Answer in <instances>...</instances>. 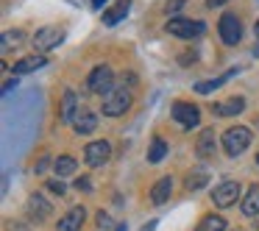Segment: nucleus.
I'll list each match as a JSON object with an SVG mask.
<instances>
[{
  "label": "nucleus",
  "mask_w": 259,
  "mask_h": 231,
  "mask_svg": "<svg viewBox=\"0 0 259 231\" xmlns=\"http://www.w3.org/2000/svg\"><path fill=\"white\" fill-rule=\"evenodd\" d=\"M220 145H223V151L229 153V156H240V153H245L248 145H251V128H248V125H231V128L223 131Z\"/></svg>",
  "instance_id": "obj_1"
},
{
  "label": "nucleus",
  "mask_w": 259,
  "mask_h": 231,
  "mask_svg": "<svg viewBox=\"0 0 259 231\" xmlns=\"http://www.w3.org/2000/svg\"><path fill=\"white\" fill-rule=\"evenodd\" d=\"M164 31L173 36H179V39H195V36H201L203 31H206V25L201 23V20H187V17H170L167 25H164Z\"/></svg>",
  "instance_id": "obj_2"
},
{
  "label": "nucleus",
  "mask_w": 259,
  "mask_h": 231,
  "mask_svg": "<svg viewBox=\"0 0 259 231\" xmlns=\"http://www.w3.org/2000/svg\"><path fill=\"white\" fill-rule=\"evenodd\" d=\"M128 106H131V92L125 89V86H114V89L103 98V114H106V117H120V114L128 112Z\"/></svg>",
  "instance_id": "obj_3"
},
{
  "label": "nucleus",
  "mask_w": 259,
  "mask_h": 231,
  "mask_svg": "<svg viewBox=\"0 0 259 231\" xmlns=\"http://www.w3.org/2000/svg\"><path fill=\"white\" fill-rule=\"evenodd\" d=\"M87 86H90V92L106 98L109 92L114 89V73H112V67H109V64H98V67L90 73V78H87Z\"/></svg>",
  "instance_id": "obj_4"
},
{
  "label": "nucleus",
  "mask_w": 259,
  "mask_h": 231,
  "mask_svg": "<svg viewBox=\"0 0 259 231\" xmlns=\"http://www.w3.org/2000/svg\"><path fill=\"white\" fill-rule=\"evenodd\" d=\"M237 198H242V187H240V181H223V184H218V187H214V192H212V203H214L218 209H229V206H234Z\"/></svg>",
  "instance_id": "obj_5"
},
{
  "label": "nucleus",
  "mask_w": 259,
  "mask_h": 231,
  "mask_svg": "<svg viewBox=\"0 0 259 231\" xmlns=\"http://www.w3.org/2000/svg\"><path fill=\"white\" fill-rule=\"evenodd\" d=\"M170 114H173V120L181 128H195V125L201 123V109L187 103V101H176L173 106H170Z\"/></svg>",
  "instance_id": "obj_6"
},
{
  "label": "nucleus",
  "mask_w": 259,
  "mask_h": 231,
  "mask_svg": "<svg viewBox=\"0 0 259 231\" xmlns=\"http://www.w3.org/2000/svg\"><path fill=\"white\" fill-rule=\"evenodd\" d=\"M64 42V31L56 28V25H45V28H39L34 34V48L39 53H48L53 51V48H59Z\"/></svg>",
  "instance_id": "obj_7"
},
{
  "label": "nucleus",
  "mask_w": 259,
  "mask_h": 231,
  "mask_svg": "<svg viewBox=\"0 0 259 231\" xmlns=\"http://www.w3.org/2000/svg\"><path fill=\"white\" fill-rule=\"evenodd\" d=\"M218 34L220 39L226 42V45H237V42L242 39V23L237 14H223L218 23Z\"/></svg>",
  "instance_id": "obj_8"
},
{
  "label": "nucleus",
  "mask_w": 259,
  "mask_h": 231,
  "mask_svg": "<svg viewBox=\"0 0 259 231\" xmlns=\"http://www.w3.org/2000/svg\"><path fill=\"white\" fill-rule=\"evenodd\" d=\"M109 153H112V145L106 140H95L84 148V162L90 167H101V164L109 162Z\"/></svg>",
  "instance_id": "obj_9"
},
{
  "label": "nucleus",
  "mask_w": 259,
  "mask_h": 231,
  "mask_svg": "<svg viewBox=\"0 0 259 231\" xmlns=\"http://www.w3.org/2000/svg\"><path fill=\"white\" fill-rule=\"evenodd\" d=\"M25 212H28V217L34 220V223H45L53 214V206H51L48 198H42L39 192H34V195L28 198V203H25Z\"/></svg>",
  "instance_id": "obj_10"
},
{
  "label": "nucleus",
  "mask_w": 259,
  "mask_h": 231,
  "mask_svg": "<svg viewBox=\"0 0 259 231\" xmlns=\"http://www.w3.org/2000/svg\"><path fill=\"white\" fill-rule=\"evenodd\" d=\"M73 128H75V134H81V136H87V134H92V131H98V114L92 112V109L81 106L78 112H75Z\"/></svg>",
  "instance_id": "obj_11"
},
{
  "label": "nucleus",
  "mask_w": 259,
  "mask_h": 231,
  "mask_svg": "<svg viewBox=\"0 0 259 231\" xmlns=\"http://www.w3.org/2000/svg\"><path fill=\"white\" fill-rule=\"evenodd\" d=\"M84 217H87V209L84 206H73L62 220H59L56 231H78L81 225H84Z\"/></svg>",
  "instance_id": "obj_12"
},
{
  "label": "nucleus",
  "mask_w": 259,
  "mask_h": 231,
  "mask_svg": "<svg viewBox=\"0 0 259 231\" xmlns=\"http://www.w3.org/2000/svg\"><path fill=\"white\" fill-rule=\"evenodd\" d=\"M48 64V59L42 56V53H34V56H25V59H20L17 64H14V78L17 75H28V73H36V70H42Z\"/></svg>",
  "instance_id": "obj_13"
},
{
  "label": "nucleus",
  "mask_w": 259,
  "mask_h": 231,
  "mask_svg": "<svg viewBox=\"0 0 259 231\" xmlns=\"http://www.w3.org/2000/svg\"><path fill=\"white\" fill-rule=\"evenodd\" d=\"M198 156L201 159H212L214 151H218V136H214V128H203L201 136H198Z\"/></svg>",
  "instance_id": "obj_14"
},
{
  "label": "nucleus",
  "mask_w": 259,
  "mask_h": 231,
  "mask_svg": "<svg viewBox=\"0 0 259 231\" xmlns=\"http://www.w3.org/2000/svg\"><path fill=\"white\" fill-rule=\"evenodd\" d=\"M218 117H234V114H240V112H245V98H240V95H234V98H229V101H223V103H218V106L212 109Z\"/></svg>",
  "instance_id": "obj_15"
},
{
  "label": "nucleus",
  "mask_w": 259,
  "mask_h": 231,
  "mask_svg": "<svg viewBox=\"0 0 259 231\" xmlns=\"http://www.w3.org/2000/svg\"><path fill=\"white\" fill-rule=\"evenodd\" d=\"M240 209L245 217H259V184H251L245 198L240 201Z\"/></svg>",
  "instance_id": "obj_16"
},
{
  "label": "nucleus",
  "mask_w": 259,
  "mask_h": 231,
  "mask_svg": "<svg viewBox=\"0 0 259 231\" xmlns=\"http://www.w3.org/2000/svg\"><path fill=\"white\" fill-rule=\"evenodd\" d=\"M128 12H131V0H117L114 6H109L103 12V25H117L120 20H125Z\"/></svg>",
  "instance_id": "obj_17"
},
{
  "label": "nucleus",
  "mask_w": 259,
  "mask_h": 231,
  "mask_svg": "<svg viewBox=\"0 0 259 231\" xmlns=\"http://www.w3.org/2000/svg\"><path fill=\"white\" fill-rule=\"evenodd\" d=\"M78 109H81V103H78V98H75V92L67 89V92H64V98H62V114H59L62 123H73Z\"/></svg>",
  "instance_id": "obj_18"
},
{
  "label": "nucleus",
  "mask_w": 259,
  "mask_h": 231,
  "mask_svg": "<svg viewBox=\"0 0 259 231\" xmlns=\"http://www.w3.org/2000/svg\"><path fill=\"white\" fill-rule=\"evenodd\" d=\"M170 192H173V178L164 175V178H159L156 184L151 187V201L156 203V206H162V203L170 198Z\"/></svg>",
  "instance_id": "obj_19"
},
{
  "label": "nucleus",
  "mask_w": 259,
  "mask_h": 231,
  "mask_svg": "<svg viewBox=\"0 0 259 231\" xmlns=\"http://www.w3.org/2000/svg\"><path fill=\"white\" fill-rule=\"evenodd\" d=\"M75 170H78V162H75L73 156H59L56 162H53V173L59 175V178H67V175H73Z\"/></svg>",
  "instance_id": "obj_20"
},
{
  "label": "nucleus",
  "mask_w": 259,
  "mask_h": 231,
  "mask_svg": "<svg viewBox=\"0 0 259 231\" xmlns=\"http://www.w3.org/2000/svg\"><path fill=\"white\" fill-rule=\"evenodd\" d=\"M226 217H220V214H206V217L198 223L195 231H226Z\"/></svg>",
  "instance_id": "obj_21"
},
{
  "label": "nucleus",
  "mask_w": 259,
  "mask_h": 231,
  "mask_svg": "<svg viewBox=\"0 0 259 231\" xmlns=\"http://www.w3.org/2000/svg\"><path fill=\"white\" fill-rule=\"evenodd\" d=\"M164 156H167V142L156 136V140L151 142V151H148V162H151V164H159Z\"/></svg>",
  "instance_id": "obj_22"
},
{
  "label": "nucleus",
  "mask_w": 259,
  "mask_h": 231,
  "mask_svg": "<svg viewBox=\"0 0 259 231\" xmlns=\"http://www.w3.org/2000/svg\"><path fill=\"white\" fill-rule=\"evenodd\" d=\"M231 75H234V70H229V73H223L220 78H212V81H201V84H195V92H201V95H209L212 89H218L223 81H229Z\"/></svg>",
  "instance_id": "obj_23"
},
{
  "label": "nucleus",
  "mask_w": 259,
  "mask_h": 231,
  "mask_svg": "<svg viewBox=\"0 0 259 231\" xmlns=\"http://www.w3.org/2000/svg\"><path fill=\"white\" fill-rule=\"evenodd\" d=\"M206 181H209L206 173H190V175H187V181H184V187H187L190 192H195V190H201Z\"/></svg>",
  "instance_id": "obj_24"
},
{
  "label": "nucleus",
  "mask_w": 259,
  "mask_h": 231,
  "mask_svg": "<svg viewBox=\"0 0 259 231\" xmlns=\"http://www.w3.org/2000/svg\"><path fill=\"white\" fill-rule=\"evenodd\" d=\"M17 39H23V31H14V34L9 31V34H3V53H6L9 48H12V42L17 45Z\"/></svg>",
  "instance_id": "obj_25"
},
{
  "label": "nucleus",
  "mask_w": 259,
  "mask_h": 231,
  "mask_svg": "<svg viewBox=\"0 0 259 231\" xmlns=\"http://www.w3.org/2000/svg\"><path fill=\"white\" fill-rule=\"evenodd\" d=\"M48 190L56 192V195H64V192H67V187L62 184V178H53V181H48Z\"/></svg>",
  "instance_id": "obj_26"
},
{
  "label": "nucleus",
  "mask_w": 259,
  "mask_h": 231,
  "mask_svg": "<svg viewBox=\"0 0 259 231\" xmlns=\"http://www.w3.org/2000/svg\"><path fill=\"white\" fill-rule=\"evenodd\" d=\"M98 228H112V217H109L106 212H98Z\"/></svg>",
  "instance_id": "obj_27"
},
{
  "label": "nucleus",
  "mask_w": 259,
  "mask_h": 231,
  "mask_svg": "<svg viewBox=\"0 0 259 231\" xmlns=\"http://www.w3.org/2000/svg\"><path fill=\"white\" fill-rule=\"evenodd\" d=\"M75 190H84V192H90V190H92L90 178H75Z\"/></svg>",
  "instance_id": "obj_28"
},
{
  "label": "nucleus",
  "mask_w": 259,
  "mask_h": 231,
  "mask_svg": "<svg viewBox=\"0 0 259 231\" xmlns=\"http://www.w3.org/2000/svg\"><path fill=\"white\" fill-rule=\"evenodd\" d=\"M48 164H51V159H48V156H42L39 162H36V167H34V170H36V173H45V167H48Z\"/></svg>",
  "instance_id": "obj_29"
},
{
  "label": "nucleus",
  "mask_w": 259,
  "mask_h": 231,
  "mask_svg": "<svg viewBox=\"0 0 259 231\" xmlns=\"http://www.w3.org/2000/svg\"><path fill=\"white\" fill-rule=\"evenodd\" d=\"M181 6H184V0H173V3H167V14L176 12V9H181Z\"/></svg>",
  "instance_id": "obj_30"
},
{
  "label": "nucleus",
  "mask_w": 259,
  "mask_h": 231,
  "mask_svg": "<svg viewBox=\"0 0 259 231\" xmlns=\"http://www.w3.org/2000/svg\"><path fill=\"white\" fill-rule=\"evenodd\" d=\"M223 3H229V0H206L209 9H218V6H223Z\"/></svg>",
  "instance_id": "obj_31"
},
{
  "label": "nucleus",
  "mask_w": 259,
  "mask_h": 231,
  "mask_svg": "<svg viewBox=\"0 0 259 231\" xmlns=\"http://www.w3.org/2000/svg\"><path fill=\"white\" fill-rule=\"evenodd\" d=\"M90 3H92V9H101V6H106L109 0H90Z\"/></svg>",
  "instance_id": "obj_32"
},
{
  "label": "nucleus",
  "mask_w": 259,
  "mask_h": 231,
  "mask_svg": "<svg viewBox=\"0 0 259 231\" xmlns=\"http://www.w3.org/2000/svg\"><path fill=\"white\" fill-rule=\"evenodd\" d=\"M142 231H153V223H151V225H145V228H142Z\"/></svg>",
  "instance_id": "obj_33"
},
{
  "label": "nucleus",
  "mask_w": 259,
  "mask_h": 231,
  "mask_svg": "<svg viewBox=\"0 0 259 231\" xmlns=\"http://www.w3.org/2000/svg\"><path fill=\"white\" fill-rule=\"evenodd\" d=\"M114 231H125V225H117V228H114Z\"/></svg>",
  "instance_id": "obj_34"
},
{
  "label": "nucleus",
  "mask_w": 259,
  "mask_h": 231,
  "mask_svg": "<svg viewBox=\"0 0 259 231\" xmlns=\"http://www.w3.org/2000/svg\"><path fill=\"white\" fill-rule=\"evenodd\" d=\"M256 36H259V23H256Z\"/></svg>",
  "instance_id": "obj_35"
},
{
  "label": "nucleus",
  "mask_w": 259,
  "mask_h": 231,
  "mask_svg": "<svg viewBox=\"0 0 259 231\" xmlns=\"http://www.w3.org/2000/svg\"><path fill=\"white\" fill-rule=\"evenodd\" d=\"M256 164H259V153H256Z\"/></svg>",
  "instance_id": "obj_36"
}]
</instances>
